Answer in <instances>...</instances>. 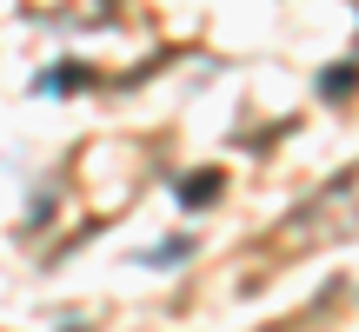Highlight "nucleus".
<instances>
[{
	"label": "nucleus",
	"mask_w": 359,
	"mask_h": 332,
	"mask_svg": "<svg viewBox=\"0 0 359 332\" xmlns=\"http://www.w3.org/2000/svg\"><path fill=\"white\" fill-rule=\"evenodd\" d=\"M180 200H187V206H206V200H213V173H193V186L180 193Z\"/></svg>",
	"instance_id": "1"
}]
</instances>
